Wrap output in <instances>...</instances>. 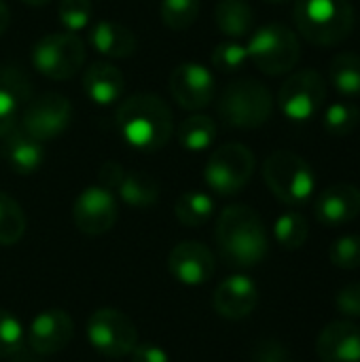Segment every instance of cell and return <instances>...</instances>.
<instances>
[{"label":"cell","instance_id":"1","mask_svg":"<svg viewBox=\"0 0 360 362\" xmlns=\"http://www.w3.org/2000/svg\"><path fill=\"white\" fill-rule=\"evenodd\" d=\"M216 246L225 263L238 269L257 267L269 250L265 225L257 210L244 204L227 206L216 223Z\"/></svg>","mask_w":360,"mask_h":362},{"label":"cell","instance_id":"2","mask_svg":"<svg viewBox=\"0 0 360 362\" xmlns=\"http://www.w3.org/2000/svg\"><path fill=\"white\" fill-rule=\"evenodd\" d=\"M172 119L168 104L153 93H136L127 98L117 112L121 136L134 148L144 153H155L168 144L174 129Z\"/></svg>","mask_w":360,"mask_h":362},{"label":"cell","instance_id":"3","mask_svg":"<svg viewBox=\"0 0 360 362\" xmlns=\"http://www.w3.org/2000/svg\"><path fill=\"white\" fill-rule=\"evenodd\" d=\"M293 17L299 34L318 47L339 45L354 30V6L350 0H297Z\"/></svg>","mask_w":360,"mask_h":362},{"label":"cell","instance_id":"4","mask_svg":"<svg viewBox=\"0 0 360 362\" xmlns=\"http://www.w3.org/2000/svg\"><path fill=\"white\" fill-rule=\"evenodd\" d=\"M216 112L227 127L255 129L269 121L274 98L261 81L240 78L223 89L216 102Z\"/></svg>","mask_w":360,"mask_h":362},{"label":"cell","instance_id":"5","mask_svg":"<svg viewBox=\"0 0 360 362\" xmlns=\"http://www.w3.org/2000/svg\"><path fill=\"white\" fill-rule=\"evenodd\" d=\"M263 178L269 191L286 206H303L316 191L312 165L291 151H274L263 163Z\"/></svg>","mask_w":360,"mask_h":362},{"label":"cell","instance_id":"6","mask_svg":"<svg viewBox=\"0 0 360 362\" xmlns=\"http://www.w3.org/2000/svg\"><path fill=\"white\" fill-rule=\"evenodd\" d=\"M248 59L265 74L280 76L291 72L301 59L297 34L284 23L261 25L246 45Z\"/></svg>","mask_w":360,"mask_h":362},{"label":"cell","instance_id":"7","mask_svg":"<svg viewBox=\"0 0 360 362\" xmlns=\"http://www.w3.org/2000/svg\"><path fill=\"white\" fill-rule=\"evenodd\" d=\"M255 174V155L246 144L231 142L219 146L206 161L204 178L208 187L223 195L231 197L240 193Z\"/></svg>","mask_w":360,"mask_h":362},{"label":"cell","instance_id":"8","mask_svg":"<svg viewBox=\"0 0 360 362\" xmlns=\"http://www.w3.org/2000/svg\"><path fill=\"white\" fill-rule=\"evenodd\" d=\"M32 64L51 81L72 78L85 64V45L74 32L45 34L32 49Z\"/></svg>","mask_w":360,"mask_h":362},{"label":"cell","instance_id":"9","mask_svg":"<svg viewBox=\"0 0 360 362\" xmlns=\"http://www.w3.org/2000/svg\"><path fill=\"white\" fill-rule=\"evenodd\" d=\"M327 102V81L316 70H299L291 74L278 93L282 115L293 123L312 121Z\"/></svg>","mask_w":360,"mask_h":362},{"label":"cell","instance_id":"10","mask_svg":"<svg viewBox=\"0 0 360 362\" xmlns=\"http://www.w3.org/2000/svg\"><path fill=\"white\" fill-rule=\"evenodd\" d=\"M87 339L91 348L106 358H123L138 344L134 322L115 308H100L87 320Z\"/></svg>","mask_w":360,"mask_h":362},{"label":"cell","instance_id":"11","mask_svg":"<svg viewBox=\"0 0 360 362\" xmlns=\"http://www.w3.org/2000/svg\"><path fill=\"white\" fill-rule=\"evenodd\" d=\"M72 119V104L66 95L47 91L36 98H30V102L23 108L21 115V127L36 140L47 142L57 136H62Z\"/></svg>","mask_w":360,"mask_h":362},{"label":"cell","instance_id":"12","mask_svg":"<svg viewBox=\"0 0 360 362\" xmlns=\"http://www.w3.org/2000/svg\"><path fill=\"white\" fill-rule=\"evenodd\" d=\"M72 221L85 235L98 238L108 233L117 223V199L112 191L100 185L87 187L72 206Z\"/></svg>","mask_w":360,"mask_h":362},{"label":"cell","instance_id":"13","mask_svg":"<svg viewBox=\"0 0 360 362\" xmlns=\"http://www.w3.org/2000/svg\"><path fill=\"white\" fill-rule=\"evenodd\" d=\"M170 93L174 102L185 110H202L212 104L216 95V83L208 68L202 64H180L170 74Z\"/></svg>","mask_w":360,"mask_h":362},{"label":"cell","instance_id":"14","mask_svg":"<svg viewBox=\"0 0 360 362\" xmlns=\"http://www.w3.org/2000/svg\"><path fill=\"white\" fill-rule=\"evenodd\" d=\"M168 269L180 284L202 286L214 276L216 261L208 246L199 242H180L168 257Z\"/></svg>","mask_w":360,"mask_h":362},{"label":"cell","instance_id":"15","mask_svg":"<svg viewBox=\"0 0 360 362\" xmlns=\"http://www.w3.org/2000/svg\"><path fill=\"white\" fill-rule=\"evenodd\" d=\"M74 335V322L64 310L40 312L28 329V344L36 354L51 356L62 352Z\"/></svg>","mask_w":360,"mask_h":362},{"label":"cell","instance_id":"16","mask_svg":"<svg viewBox=\"0 0 360 362\" xmlns=\"http://www.w3.org/2000/svg\"><path fill=\"white\" fill-rule=\"evenodd\" d=\"M316 221L325 227H342L360 214V189L350 182L327 187L314 204Z\"/></svg>","mask_w":360,"mask_h":362},{"label":"cell","instance_id":"17","mask_svg":"<svg viewBox=\"0 0 360 362\" xmlns=\"http://www.w3.org/2000/svg\"><path fill=\"white\" fill-rule=\"evenodd\" d=\"M259 303V288L248 276H229L223 280L212 297V305L219 316L227 320H244L248 318Z\"/></svg>","mask_w":360,"mask_h":362},{"label":"cell","instance_id":"18","mask_svg":"<svg viewBox=\"0 0 360 362\" xmlns=\"http://www.w3.org/2000/svg\"><path fill=\"white\" fill-rule=\"evenodd\" d=\"M316 354L323 362H360V327L350 320L329 322L316 339Z\"/></svg>","mask_w":360,"mask_h":362},{"label":"cell","instance_id":"19","mask_svg":"<svg viewBox=\"0 0 360 362\" xmlns=\"http://www.w3.org/2000/svg\"><path fill=\"white\" fill-rule=\"evenodd\" d=\"M0 157L13 172L28 176V174H34L42 165L45 148H42V142L32 138L23 127H13L2 138Z\"/></svg>","mask_w":360,"mask_h":362},{"label":"cell","instance_id":"20","mask_svg":"<svg viewBox=\"0 0 360 362\" xmlns=\"http://www.w3.org/2000/svg\"><path fill=\"white\" fill-rule=\"evenodd\" d=\"M83 89L91 102L98 106L115 104L125 89L123 72L110 62H93L83 76Z\"/></svg>","mask_w":360,"mask_h":362},{"label":"cell","instance_id":"21","mask_svg":"<svg viewBox=\"0 0 360 362\" xmlns=\"http://www.w3.org/2000/svg\"><path fill=\"white\" fill-rule=\"evenodd\" d=\"M89 42L91 47L104 55V57H112V59H121V57H129L136 51V36L134 32L119 23V21H98L91 32H89Z\"/></svg>","mask_w":360,"mask_h":362},{"label":"cell","instance_id":"22","mask_svg":"<svg viewBox=\"0 0 360 362\" xmlns=\"http://www.w3.org/2000/svg\"><path fill=\"white\" fill-rule=\"evenodd\" d=\"M219 30L229 38H244L252 32L255 15L246 0H219L214 8Z\"/></svg>","mask_w":360,"mask_h":362},{"label":"cell","instance_id":"23","mask_svg":"<svg viewBox=\"0 0 360 362\" xmlns=\"http://www.w3.org/2000/svg\"><path fill=\"white\" fill-rule=\"evenodd\" d=\"M117 193L129 208H151L159 202V182L146 172H125Z\"/></svg>","mask_w":360,"mask_h":362},{"label":"cell","instance_id":"24","mask_svg":"<svg viewBox=\"0 0 360 362\" xmlns=\"http://www.w3.org/2000/svg\"><path fill=\"white\" fill-rule=\"evenodd\" d=\"M329 76L337 93L346 98L360 95V55L352 51L337 53L331 62Z\"/></svg>","mask_w":360,"mask_h":362},{"label":"cell","instance_id":"25","mask_svg":"<svg viewBox=\"0 0 360 362\" xmlns=\"http://www.w3.org/2000/svg\"><path fill=\"white\" fill-rule=\"evenodd\" d=\"M176 138L185 151H191V153L206 151L216 138V123L208 115H193L180 123Z\"/></svg>","mask_w":360,"mask_h":362},{"label":"cell","instance_id":"26","mask_svg":"<svg viewBox=\"0 0 360 362\" xmlns=\"http://www.w3.org/2000/svg\"><path fill=\"white\" fill-rule=\"evenodd\" d=\"M214 212V202L210 195L199 191L182 193L174 204V214L180 225L185 227H202L210 221Z\"/></svg>","mask_w":360,"mask_h":362},{"label":"cell","instance_id":"27","mask_svg":"<svg viewBox=\"0 0 360 362\" xmlns=\"http://www.w3.org/2000/svg\"><path fill=\"white\" fill-rule=\"evenodd\" d=\"M25 233V214L6 193H0V246L17 244Z\"/></svg>","mask_w":360,"mask_h":362},{"label":"cell","instance_id":"28","mask_svg":"<svg viewBox=\"0 0 360 362\" xmlns=\"http://www.w3.org/2000/svg\"><path fill=\"white\" fill-rule=\"evenodd\" d=\"M274 235H276V242L284 250H299L310 235V225L303 214L286 212V214L278 216V221L274 225Z\"/></svg>","mask_w":360,"mask_h":362},{"label":"cell","instance_id":"29","mask_svg":"<svg viewBox=\"0 0 360 362\" xmlns=\"http://www.w3.org/2000/svg\"><path fill=\"white\" fill-rule=\"evenodd\" d=\"M202 0H161V21L166 28L174 32H182L191 28L199 15Z\"/></svg>","mask_w":360,"mask_h":362},{"label":"cell","instance_id":"30","mask_svg":"<svg viewBox=\"0 0 360 362\" xmlns=\"http://www.w3.org/2000/svg\"><path fill=\"white\" fill-rule=\"evenodd\" d=\"M359 123V106L356 104H350V102H335V104L327 106L325 117H323V125H325L327 134L337 136V138L352 134Z\"/></svg>","mask_w":360,"mask_h":362},{"label":"cell","instance_id":"31","mask_svg":"<svg viewBox=\"0 0 360 362\" xmlns=\"http://www.w3.org/2000/svg\"><path fill=\"white\" fill-rule=\"evenodd\" d=\"M0 91H4L17 106L28 104L32 98V83L28 72L19 64L0 66Z\"/></svg>","mask_w":360,"mask_h":362},{"label":"cell","instance_id":"32","mask_svg":"<svg viewBox=\"0 0 360 362\" xmlns=\"http://www.w3.org/2000/svg\"><path fill=\"white\" fill-rule=\"evenodd\" d=\"M329 259L335 267L352 272L360 267V235H342L331 244Z\"/></svg>","mask_w":360,"mask_h":362},{"label":"cell","instance_id":"33","mask_svg":"<svg viewBox=\"0 0 360 362\" xmlns=\"http://www.w3.org/2000/svg\"><path fill=\"white\" fill-rule=\"evenodd\" d=\"M57 17L68 32L85 30L91 19V0H59Z\"/></svg>","mask_w":360,"mask_h":362},{"label":"cell","instance_id":"34","mask_svg":"<svg viewBox=\"0 0 360 362\" xmlns=\"http://www.w3.org/2000/svg\"><path fill=\"white\" fill-rule=\"evenodd\" d=\"M248 62V51L246 45L229 40V42H221L214 47L212 51V64L216 70L221 72H236L240 70L244 64Z\"/></svg>","mask_w":360,"mask_h":362},{"label":"cell","instance_id":"35","mask_svg":"<svg viewBox=\"0 0 360 362\" xmlns=\"http://www.w3.org/2000/svg\"><path fill=\"white\" fill-rule=\"evenodd\" d=\"M23 341V327L21 322L11 314L0 310V361L13 356Z\"/></svg>","mask_w":360,"mask_h":362},{"label":"cell","instance_id":"36","mask_svg":"<svg viewBox=\"0 0 360 362\" xmlns=\"http://www.w3.org/2000/svg\"><path fill=\"white\" fill-rule=\"evenodd\" d=\"M337 310L348 318H360V282L346 284L335 297Z\"/></svg>","mask_w":360,"mask_h":362},{"label":"cell","instance_id":"37","mask_svg":"<svg viewBox=\"0 0 360 362\" xmlns=\"http://www.w3.org/2000/svg\"><path fill=\"white\" fill-rule=\"evenodd\" d=\"M129 358L132 362H170L168 352L155 344H136V348L129 352Z\"/></svg>","mask_w":360,"mask_h":362},{"label":"cell","instance_id":"38","mask_svg":"<svg viewBox=\"0 0 360 362\" xmlns=\"http://www.w3.org/2000/svg\"><path fill=\"white\" fill-rule=\"evenodd\" d=\"M123 176H125V170H123V165L117 163V161H106V163L100 168V172H98L100 187H104V189H108V191H117L119 185H121V180H123Z\"/></svg>","mask_w":360,"mask_h":362},{"label":"cell","instance_id":"39","mask_svg":"<svg viewBox=\"0 0 360 362\" xmlns=\"http://www.w3.org/2000/svg\"><path fill=\"white\" fill-rule=\"evenodd\" d=\"M17 110H19V106L4 91H0V138H4L15 127Z\"/></svg>","mask_w":360,"mask_h":362},{"label":"cell","instance_id":"40","mask_svg":"<svg viewBox=\"0 0 360 362\" xmlns=\"http://www.w3.org/2000/svg\"><path fill=\"white\" fill-rule=\"evenodd\" d=\"M8 23H11V11H8L6 2H4V0H0V36L6 32Z\"/></svg>","mask_w":360,"mask_h":362},{"label":"cell","instance_id":"41","mask_svg":"<svg viewBox=\"0 0 360 362\" xmlns=\"http://www.w3.org/2000/svg\"><path fill=\"white\" fill-rule=\"evenodd\" d=\"M25 4H30V6H45V4H49L51 0H23Z\"/></svg>","mask_w":360,"mask_h":362},{"label":"cell","instance_id":"42","mask_svg":"<svg viewBox=\"0 0 360 362\" xmlns=\"http://www.w3.org/2000/svg\"><path fill=\"white\" fill-rule=\"evenodd\" d=\"M267 2H272V4H280V2H284V0H267Z\"/></svg>","mask_w":360,"mask_h":362}]
</instances>
